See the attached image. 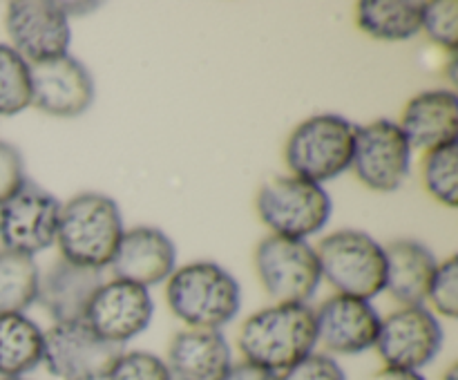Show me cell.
I'll use <instances>...</instances> for the list:
<instances>
[{"mask_svg": "<svg viewBox=\"0 0 458 380\" xmlns=\"http://www.w3.org/2000/svg\"><path fill=\"white\" fill-rule=\"evenodd\" d=\"M237 344L246 362L282 374L316 351V313L309 304L259 308L244 320Z\"/></svg>", "mask_w": 458, "mask_h": 380, "instance_id": "1", "label": "cell"}, {"mask_svg": "<svg viewBox=\"0 0 458 380\" xmlns=\"http://www.w3.org/2000/svg\"><path fill=\"white\" fill-rule=\"evenodd\" d=\"M165 300L188 329L222 331L240 313L242 289L226 268L199 259L174 268L165 280Z\"/></svg>", "mask_w": 458, "mask_h": 380, "instance_id": "2", "label": "cell"}, {"mask_svg": "<svg viewBox=\"0 0 458 380\" xmlns=\"http://www.w3.org/2000/svg\"><path fill=\"white\" fill-rule=\"evenodd\" d=\"M123 232V217L112 197L81 192L61 206L56 244L67 262L103 271L110 266Z\"/></svg>", "mask_w": 458, "mask_h": 380, "instance_id": "3", "label": "cell"}, {"mask_svg": "<svg viewBox=\"0 0 458 380\" xmlns=\"http://www.w3.org/2000/svg\"><path fill=\"white\" fill-rule=\"evenodd\" d=\"M356 128L344 116L325 112L304 119L284 146L286 168L293 177L325 183L352 170Z\"/></svg>", "mask_w": 458, "mask_h": 380, "instance_id": "4", "label": "cell"}, {"mask_svg": "<svg viewBox=\"0 0 458 380\" xmlns=\"http://www.w3.org/2000/svg\"><path fill=\"white\" fill-rule=\"evenodd\" d=\"M255 206L271 235L304 241L318 235L334 213V201L325 186L293 174L268 177L259 186Z\"/></svg>", "mask_w": 458, "mask_h": 380, "instance_id": "5", "label": "cell"}, {"mask_svg": "<svg viewBox=\"0 0 458 380\" xmlns=\"http://www.w3.org/2000/svg\"><path fill=\"white\" fill-rule=\"evenodd\" d=\"M320 275L340 295L374 300L385 291V246L365 231L340 228L316 246Z\"/></svg>", "mask_w": 458, "mask_h": 380, "instance_id": "6", "label": "cell"}, {"mask_svg": "<svg viewBox=\"0 0 458 380\" xmlns=\"http://www.w3.org/2000/svg\"><path fill=\"white\" fill-rule=\"evenodd\" d=\"M255 271L276 304H309L322 282L316 246L289 237H264L255 249Z\"/></svg>", "mask_w": 458, "mask_h": 380, "instance_id": "7", "label": "cell"}, {"mask_svg": "<svg viewBox=\"0 0 458 380\" xmlns=\"http://www.w3.org/2000/svg\"><path fill=\"white\" fill-rule=\"evenodd\" d=\"M123 353L85 320L54 322L45 331L43 365L58 380H106Z\"/></svg>", "mask_w": 458, "mask_h": 380, "instance_id": "8", "label": "cell"}, {"mask_svg": "<svg viewBox=\"0 0 458 380\" xmlns=\"http://www.w3.org/2000/svg\"><path fill=\"white\" fill-rule=\"evenodd\" d=\"M445 334L441 320L425 304L401 307L380 320L376 351L385 367L420 371L441 353Z\"/></svg>", "mask_w": 458, "mask_h": 380, "instance_id": "9", "label": "cell"}, {"mask_svg": "<svg viewBox=\"0 0 458 380\" xmlns=\"http://www.w3.org/2000/svg\"><path fill=\"white\" fill-rule=\"evenodd\" d=\"M411 168V146L398 121L376 119L356 128L352 170L376 192H394Z\"/></svg>", "mask_w": 458, "mask_h": 380, "instance_id": "10", "label": "cell"}, {"mask_svg": "<svg viewBox=\"0 0 458 380\" xmlns=\"http://www.w3.org/2000/svg\"><path fill=\"white\" fill-rule=\"evenodd\" d=\"M61 201L38 183L25 186L0 206V244L3 250L30 255L56 244Z\"/></svg>", "mask_w": 458, "mask_h": 380, "instance_id": "11", "label": "cell"}, {"mask_svg": "<svg viewBox=\"0 0 458 380\" xmlns=\"http://www.w3.org/2000/svg\"><path fill=\"white\" fill-rule=\"evenodd\" d=\"M4 27L12 47L30 65L65 56L70 49V16L54 0H13L7 4Z\"/></svg>", "mask_w": 458, "mask_h": 380, "instance_id": "12", "label": "cell"}, {"mask_svg": "<svg viewBox=\"0 0 458 380\" xmlns=\"http://www.w3.org/2000/svg\"><path fill=\"white\" fill-rule=\"evenodd\" d=\"M155 317L150 289L128 280H106L89 302L85 322L107 342L123 347L141 335Z\"/></svg>", "mask_w": 458, "mask_h": 380, "instance_id": "13", "label": "cell"}, {"mask_svg": "<svg viewBox=\"0 0 458 380\" xmlns=\"http://www.w3.org/2000/svg\"><path fill=\"white\" fill-rule=\"evenodd\" d=\"M313 313L318 344L329 356H358L376 347L383 317L369 300L335 293L313 308Z\"/></svg>", "mask_w": 458, "mask_h": 380, "instance_id": "14", "label": "cell"}, {"mask_svg": "<svg viewBox=\"0 0 458 380\" xmlns=\"http://www.w3.org/2000/svg\"><path fill=\"white\" fill-rule=\"evenodd\" d=\"M31 67V106L56 119H76L94 103V79L79 58L58 56Z\"/></svg>", "mask_w": 458, "mask_h": 380, "instance_id": "15", "label": "cell"}, {"mask_svg": "<svg viewBox=\"0 0 458 380\" xmlns=\"http://www.w3.org/2000/svg\"><path fill=\"white\" fill-rule=\"evenodd\" d=\"M110 268L119 280H128L150 289L173 275L177 268V249L161 228H130L121 237Z\"/></svg>", "mask_w": 458, "mask_h": 380, "instance_id": "16", "label": "cell"}, {"mask_svg": "<svg viewBox=\"0 0 458 380\" xmlns=\"http://www.w3.org/2000/svg\"><path fill=\"white\" fill-rule=\"evenodd\" d=\"M103 282L101 268L81 266L61 258L40 273L36 302L54 317V322L85 320L89 302Z\"/></svg>", "mask_w": 458, "mask_h": 380, "instance_id": "17", "label": "cell"}, {"mask_svg": "<svg viewBox=\"0 0 458 380\" xmlns=\"http://www.w3.org/2000/svg\"><path fill=\"white\" fill-rule=\"evenodd\" d=\"M173 380H224L233 367L226 335L215 329H182L165 353Z\"/></svg>", "mask_w": 458, "mask_h": 380, "instance_id": "18", "label": "cell"}, {"mask_svg": "<svg viewBox=\"0 0 458 380\" xmlns=\"http://www.w3.org/2000/svg\"><path fill=\"white\" fill-rule=\"evenodd\" d=\"M398 125L411 150L429 152L456 143L458 97L452 89H425L407 101Z\"/></svg>", "mask_w": 458, "mask_h": 380, "instance_id": "19", "label": "cell"}, {"mask_svg": "<svg viewBox=\"0 0 458 380\" xmlns=\"http://www.w3.org/2000/svg\"><path fill=\"white\" fill-rule=\"evenodd\" d=\"M438 259L419 240H396L385 246V291L403 307L428 300Z\"/></svg>", "mask_w": 458, "mask_h": 380, "instance_id": "20", "label": "cell"}, {"mask_svg": "<svg viewBox=\"0 0 458 380\" xmlns=\"http://www.w3.org/2000/svg\"><path fill=\"white\" fill-rule=\"evenodd\" d=\"M45 331L25 313L0 316V378H25L43 365Z\"/></svg>", "mask_w": 458, "mask_h": 380, "instance_id": "21", "label": "cell"}, {"mask_svg": "<svg viewBox=\"0 0 458 380\" xmlns=\"http://www.w3.org/2000/svg\"><path fill=\"white\" fill-rule=\"evenodd\" d=\"M423 3L411 0H362L356 22L362 34L385 43H401L420 34Z\"/></svg>", "mask_w": 458, "mask_h": 380, "instance_id": "22", "label": "cell"}, {"mask_svg": "<svg viewBox=\"0 0 458 380\" xmlns=\"http://www.w3.org/2000/svg\"><path fill=\"white\" fill-rule=\"evenodd\" d=\"M40 268L34 258L0 250V316L25 313L38 298Z\"/></svg>", "mask_w": 458, "mask_h": 380, "instance_id": "23", "label": "cell"}, {"mask_svg": "<svg viewBox=\"0 0 458 380\" xmlns=\"http://www.w3.org/2000/svg\"><path fill=\"white\" fill-rule=\"evenodd\" d=\"M31 106V67L12 45L0 43V116H13Z\"/></svg>", "mask_w": 458, "mask_h": 380, "instance_id": "24", "label": "cell"}, {"mask_svg": "<svg viewBox=\"0 0 458 380\" xmlns=\"http://www.w3.org/2000/svg\"><path fill=\"white\" fill-rule=\"evenodd\" d=\"M423 183L429 195L447 208H456L458 197V148L456 143L425 152Z\"/></svg>", "mask_w": 458, "mask_h": 380, "instance_id": "25", "label": "cell"}, {"mask_svg": "<svg viewBox=\"0 0 458 380\" xmlns=\"http://www.w3.org/2000/svg\"><path fill=\"white\" fill-rule=\"evenodd\" d=\"M420 31L428 34L432 43L445 47L450 54H456L458 40V3L454 0H434L423 3V18Z\"/></svg>", "mask_w": 458, "mask_h": 380, "instance_id": "26", "label": "cell"}, {"mask_svg": "<svg viewBox=\"0 0 458 380\" xmlns=\"http://www.w3.org/2000/svg\"><path fill=\"white\" fill-rule=\"evenodd\" d=\"M428 300L432 302L434 316H443L454 320L458 313V258H452L438 262L434 280L429 284Z\"/></svg>", "mask_w": 458, "mask_h": 380, "instance_id": "27", "label": "cell"}, {"mask_svg": "<svg viewBox=\"0 0 458 380\" xmlns=\"http://www.w3.org/2000/svg\"><path fill=\"white\" fill-rule=\"evenodd\" d=\"M106 380H173L164 358L150 351H123Z\"/></svg>", "mask_w": 458, "mask_h": 380, "instance_id": "28", "label": "cell"}, {"mask_svg": "<svg viewBox=\"0 0 458 380\" xmlns=\"http://www.w3.org/2000/svg\"><path fill=\"white\" fill-rule=\"evenodd\" d=\"M280 380H347V374L334 356L325 351H313L298 365L282 371Z\"/></svg>", "mask_w": 458, "mask_h": 380, "instance_id": "29", "label": "cell"}, {"mask_svg": "<svg viewBox=\"0 0 458 380\" xmlns=\"http://www.w3.org/2000/svg\"><path fill=\"white\" fill-rule=\"evenodd\" d=\"M27 182L25 161L18 148L0 141V206L12 199Z\"/></svg>", "mask_w": 458, "mask_h": 380, "instance_id": "30", "label": "cell"}, {"mask_svg": "<svg viewBox=\"0 0 458 380\" xmlns=\"http://www.w3.org/2000/svg\"><path fill=\"white\" fill-rule=\"evenodd\" d=\"M224 380H280V374L264 369V367L253 365V362L242 360V362H233L231 371H228Z\"/></svg>", "mask_w": 458, "mask_h": 380, "instance_id": "31", "label": "cell"}, {"mask_svg": "<svg viewBox=\"0 0 458 380\" xmlns=\"http://www.w3.org/2000/svg\"><path fill=\"white\" fill-rule=\"evenodd\" d=\"M371 380H428L420 371H407V369H392V367H383L371 376Z\"/></svg>", "mask_w": 458, "mask_h": 380, "instance_id": "32", "label": "cell"}, {"mask_svg": "<svg viewBox=\"0 0 458 380\" xmlns=\"http://www.w3.org/2000/svg\"><path fill=\"white\" fill-rule=\"evenodd\" d=\"M441 380H458V365H450L445 369V374H443Z\"/></svg>", "mask_w": 458, "mask_h": 380, "instance_id": "33", "label": "cell"}, {"mask_svg": "<svg viewBox=\"0 0 458 380\" xmlns=\"http://www.w3.org/2000/svg\"><path fill=\"white\" fill-rule=\"evenodd\" d=\"M0 380H27V378H0Z\"/></svg>", "mask_w": 458, "mask_h": 380, "instance_id": "34", "label": "cell"}]
</instances>
